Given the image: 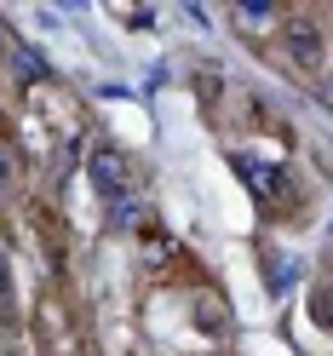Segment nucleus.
I'll list each match as a JSON object with an SVG mask.
<instances>
[{"label": "nucleus", "instance_id": "f03ea898", "mask_svg": "<svg viewBox=\"0 0 333 356\" xmlns=\"http://www.w3.org/2000/svg\"><path fill=\"white\" fill-rule=\"evenodd\" d=\"M282 58L293 63V70H322V58H327L322 29L310 24V17H293V24L282 29Z\"/></svg>", "mask_w": 333, "mask_h": 356}, {"label": "nucleus", "instance_id": "20e7f679", "mask_svg": "<svg viewBox=\"0 0 333 356\" xmlns=\"http://www.w3.org/2000/svg\"><path fill=\"white\" fill-rule=\"evenodd\" d=\"M0 327H12V259L0 253Z\"/></svg>", "mask_w": 333, "mask_h": 356}, {"label": "nucleus", "instance_id": "423d86ee", "mask_svg": "<svg viewBox=\"0 0 333 356\" xmlns=\"http://www.w3.org/2000/svg\"><path fill=\"white\" fill-rule=\"evenodd\" d=\"M310 316H316L322 327H333V293H316V299H310Z\"/></svg>", "mask_w": 333, "mask_h": 356}, {"label": "nucleus", "instance_id": "39448f33", "mask_svg": "<svg viewBox=\"0 0 333 356\" xmlns=\"http://www.w3.org/2000/svg\"><path fill=\"white\" fill-rule=\"evenodd\" d=\"M12 58H17V70H24V81H40V75H47V63H40L29 47H12Z\"/></svg>", "mask_w": 333, "mask_h": 356}, {"label": "nucleus", "instance_id": "0eeeda50", "mask_svg": "<svg viewBox=\"0 0 333 356\" xmlns=\"http://www.w3.org/2000/svg\"><path fill=\"white\" fill-rule=\"evenodd\" d=\"M12 178H17V167H12V149H6V138H0V195L12 190Z\"/></svg>", "mask_w": 333, "mask_h": 356}, {"label": "nucleus", "instance_id": "f257e3e1", "mask_svg": "<svg viewBox=\"0 0 333 356\" xmlns=\"http://www.w3.org/2000/svg\"><path fill=\"white\" fill-rule=\"evenodd\" d=\"M92 184L104 190L109 225H138V213H144V184H138L132 161H127L115 144H98V149H92Z\"/></svg>", "mask_w": 333, "mask_h": 356}, {"label": "nucleus", "instance_id": "6e6552de", "mask_svg": "<svg viewBox=\"0 0 333 356\" xmlns=\"http://www.w3.org/2000/svg\"><path fill=\"white\" fill-rule=\"evenodd\" d=\"M276 6H270V0H247V6H241V17H247V24H264V17H270Z\"/></svg>", "mask_w": 333, "mask_h": 356}, {"label": "nucleus", "instance_id": "7ed1b4c3", "mask_svg": "<svg viewBox=\"0 0 333 356\" xmlns=\"http://www.w3.org/2000/svg\"><path fill=\"white\" fill-rule=\"evenodd\" d=\"M236 167H241V172L253 178V190H259V202H276V195H282V172H276V167H264V161H253V155H241Z\"/></svg>", "mask_w": 333, "mask_h": 356}]
</instances>
